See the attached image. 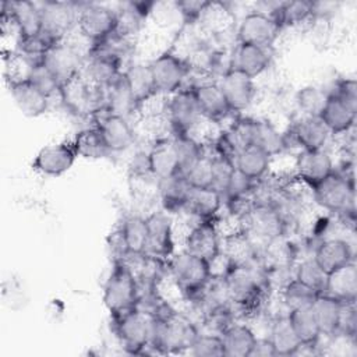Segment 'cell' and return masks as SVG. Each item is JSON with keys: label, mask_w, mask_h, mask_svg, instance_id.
I'll return each instance as SVG.
<instances>
[{"label": "cell", "mask_w": 357, "mask_h": 357, "mask_svg": "<svg viewBox=\"0 0 357 357\" xmlns=\"http://www.w3.org/2000/svg\"><path fill=\"white\" fill-rule=\"evenodd\" d=\"M271 64V53L266 47L255 45L237 43L230 59V67L240 70L252 79L268 70Z\"/></svg>", "instance_id": "27"}, {"label": "cell", "mask_w": 357, "mask_h": 357, "mask_svg": "<svg viewBox=\"0 0 357 357\" xmlns=\"http://www.w3.org/2000/svg\"><path fill=\"white\" fill-rule=\"evenodd\" d=\"M173 142L180 163V173L190 169L204 153V145L191 135H173Z\"/></svg>", "instance_id": "46"}, {"label": "cell", "mask_w": 357, "mask_h": 357, "mask_svg": "<svg viewBox=\"0 0 357 357\" xmlns=\"http://www.w3.org/2000/svg\"><path fill=\"white\" fill-rule=\"evenodd\" d=\"M146 159L149 172L156 181L180 173V163L173 138L156 139L146 152Z\"/></svg>", "instance_id": "26"}, {"label": "cell", "mask_w": 357, "mask_h": 357, "mask_svg": "<svg viewBox=\"0 0 357 357\" xmlns=\"http://www.w3.org/2000/svg\"><path fill=\"white\" fill-rule=\"evenodd\" d=\"M331 92L346 102V105L357 110V82L354 78L339 79Z\"/></svg>", "instance_id": "53"}, {"label": "cell", "mask_w": 357, "mask_h": 357, "mask_svg": "<svg viewBox=\"0 0 357 357\" xmlns=\"http://www.w3.org/2000/svg\"><path fill=\"white\" fill-rule=\"evenodd\" d=\"M198 335V328L188 317L176 311L153 312L149 349L160 354L185 353L191 349Z\"/></svg>", "instance_id": "2"}, {"label": "cell", "mask_w": 357, "mask_h": 357, "mask_svg": "<svg viewBox=\"0 0 357 357\" xmlns=\"http://www.w3.org/2000/svg\"><path fill=\"white\" fill-rule=\"evenodd\" d=\"M356 335H357L356 303H343L336 336H343V337L356 340Z\"/></svg>", "instance_id": "51"}, {"label": "cell", "mask_w": 357, "mask_h": 357, "mask_svg": "<svg viewBox=\"0 0 357 357\" xmlns=\"http://www.w3.org/2000/svg\"><path fill=\"white\" fill-rule=\"evenodd\" d=\"M234 165L233 160L215 151L212 153V172H213V177H212V188L216 190L222 197H225V192L227 190V185L230 183V178L234 173Z\"/></svg>", "instance_id": "47"}, {"label": "cell", "mask_w": 357, "mask_h": 357, "mask_svg": "<svg viewBox=\"0 0 357 357\" xmlns=\"http://www.w3.org/2000/svg\"><path fill=\"white\" fill-rule=\"evenodd\" d=\"M287 318L296 336L301 343L315 344L322 337L317 318L311 307L290 310L287 312Z\"/></svg>", "instance_id": "41"}, {"label": "cell", "mask_w": 357, "mask_h": 357, "mask_svg": "<svg viewBox=\"0 0 357 357\" xmlns=\"http://www.w3.org/2000/svg\"><path fill=\"white\" fill-rule=\"evenodd\" d=\"M206 1L204 0H184V1H176V7L180 13L181 21L184 24H195L199 21V17L202 14V10L205 7Z\"/></svg>", "instance_id": "52"}, {"label": "cell", "mask_w": 357, "mask_h": 357, "mask_svg": "<svg viewBox=\"0 0 357 357\" xmlns=\"http://www.w3.org/2000/svg\"><path fill=\"white\" fill-rule=\"evenodd\" d=\"M357 110L346 105L332 92H326V99L318 114L331 135L347 134L356 123Z\"/></svg>", "instance_id": "22"}, {"label": "cell", "mask_w": 357, "mask_h": 357, "mask_svg": "<svg viewBox=\"0 0 357 357\" xmlns=\"http://www.w3.org/2000/svg\"><path fill=\"white\" fill-rule=\"evenodd\" d=\"M294 167L296 177L310 187V190L335 170L333 160L325 149L301 151L296 158Z\"/></svg>", "instance_id": "21"}, {"label": "cell", "mask_w": 357, "mask_h": 357, "mask_svg": "<svg viewBox=\"0 0 357 357\" xmlns=\"http://www.w3.org/2000/svg\"><path fill=\"white\" fill-rule=\"evenodd\" d=\"M184 250L204 258L209 264L215 261L222 252V237L216 220H197L185 236Z\"/></svg>", "instance_id": "16"}, {"label": "cell", "mask_w": 357, "mask_h": 357, "mask_svg": "<svg viewBox=\"0 0 357 357\" xmlns=\"http://www.w3.org/2000/svg\"><path fill=\"white\" fill-rule=\"evenodd\" d=\"M26 78L40 91L43 92L49 99L54 95L60 96V84L56 79V77L49 71V68L39 60V59H31L29 68L26 73Z\"/></svg>", "instance_id": "44"}, {"label": "cell", "mask_w": 357, "mask_h": 357, "mask_svg": "<svg viewBox=\"0 0 357 357\" xmlns=\"http://www.w3.org/2000/svg\"><path fill=\"white\" fill-rule=\"evenodd\" d=\"M123 75H124L126 82L138 105V109L141 105H144L151 98L158 95L156 84H155L149 63L131 64L130 67H127L123 71Z\"/></svg>", "instance_id": "33"}, {"label": "cell", "mask_w": 357, "mask_h": 357, "mask_svg": "<svg viewBox=\"0 0 357 357\" xmlns=\"http://www.w3.org/2000/svg\"><path fill=\"white\" fill-rule=\"evenodd\" d=\"M312 258L321 266V269L329 275L354 261V251L347 240L331 237L322 240L317 245Z\"/></svg>", "instance_id": "24"}, {"label": "cell", "mask_w": 357, "mask_h": 357, "mask_svg": "<svg viewBox=\"0 0 357 357\" xmlns=\"http://www.w3.org/2000/svg\"><path fill=\"white\" fill-rule=\"evenodd\" d=\"M78 158L71 141L49 144L38 151L32 160V170L42 176L59 177L67 173Z\"/></svg>", "instance_id": "15"}, {"label": "cell", "mask_w": 357, "mask_h": 357, "mask_svg": "<svg viewBox=\"0 0 357 357\" xmlns=\"http://www.w3.org/2000/svg\"><path fill=\"white\" fill-rule=\"evenodd\" d=\"M298 282L305 284L307 287L312 289L314 291L322 294L326 287V280H328V273H325L321 266L315 262V259L307 258L303 259L294 272V276Z\"/></svg>", "instance_id": "45"}, {"label": "cell", "mask_w": 357, "mask_h": 357, "mask_svg": "<svg viewBox=\"0 0 357 357\" xmlns=\"http://www.w3.org/2000/svg\"><path fill=\"white\" fill-rule=\"evenodd\" d=\"M229 303L243 312L257 311L268 293V275L251 262L231 264L223 276Z\"/></svg>", "instance_id": "1"}, {"label": "cell", "mask_w": 357, "mask_h": 357, "mask_svg": "<svg viewBox=\"0 0 357 357\" xmlns=\"http://www.w3.org/2000/svg\"><path fill=\"white\" fill-rule=\"evenodd\" d=\"M167 271L172 280L187 298L199 297L212 278L211 264L185 250L173 254L167 259Z\"/></svg>", "instance_id": "4"}, {"label": "cell", "mask_w": 357, "mask_h": 357, "mask_svg": "<svg viewBox=\"0 0 357 357\" xmlns=\"http://www.w3.org/2000/svg\"><path fill=\"white\" fill-rule=\"evenodd\" d=\"M156 185L163 211L167 213L183 212L191 190L185 177L181 173H177L167 178L158 180Z\"/></svg>", "instance_id": "30"}, {"label": "cell", "mask_w": 357, "mask_h": 357, "mask_svg": "<svg viewBox=\"0 0 357 357\" xmlns=\"http://www.w3.org/2000/svg\"><path fill=\"white\" fill-rule=\"evenodd\" d=\"M78 158L84 159H103L112 155L100 131L96 126L78 131L71 141Z\"/></svg>", "instance_id": "38"}, {"label": "cell", "mask_w": 357, "mask_h": 357, "mask_svg": "<svg viewBox=\"0 0 357 357\" xmlns=\"http://www.w3.org/2000/svg\"><path fill=\"white\" fill-rule=\"evenodd\" d=\"M85 57L74 43L66 39L46 49L39 60L56 77L60 86H64L81 74Z\"/></svg>", "instance_id": "11"}, {"label": "cell", "mask_w": 357, "mask_h": 357, "mask_svg": "<svg viewBox=\"0 0 357 357\" xmlns=\"http://www.w3.org/2000/svg\"><path fill=\"white\" fill-rule=\"evenodd\" d=\"M120 250L124 255L144 257L148 240L146 216L128 215L117 230Z\"/></svg>", "instance_id": "25"}, {"label": "cell", "mask_w": 357, "mask_h": 357, "mask_svg": "<svg viewBox=\"0 0 357 357\" xmlns=\"http://www.w3.org/2000/svg\"><path fill=\"white\" fill-rule=\"evenodd\" d=\"M325 294L337 298L342 303H356L357 300V268L351 261L347 265L328 275Z\"/></svg>", "instance_id": "34"}, {"label": "cell", "mask_w": 357, "mask_h": 357, "mask_svg": "<svg viewBox=\"0 0 357 357\" xmlns=\"http://www.w3.org/2000/svg\"><path fill=\"white\" fill-rule=\"evenodd\" d=\"M342 305H343L342 301L325 293L318 294V297L312 303L311 308L314 311V315L317 318L322 336H326V337L336 336Z\"/></svg>", "instance_id": "36"}, {"label": "cell", "mask_w": 357, "mask_h": 357, "mask_svg": "<svg viewBox=\"0 0 357 357\" xmlns=\"http://www.w3.org/2000/svg\"><path fill=\"white\" fill-rule=\"evenodd\" d=\"M116 336L120 344L132 354H142L149 349L153 312H148L139 308V305L112 318Z\"/></svg>", "instance_id": "6"}, {"label": "cell", "mask_w": 357, "mask_h": 357, "mask_svg": "<svg viewBox=\"0 0 357 357\" xmlns=\"http://www.w3.org/2000/svg\"><path fill=\"white\" fill-rule=\"evenodd\" d=\"M1 13H6L17 31L18 43L36 39L42 32L40 6L33 1H6L1 4Z\"/></svg>", "instance_id": "17"}, {"label": "cell", "mask_w": 357, "mask_h": 357, "mask_svg": "<svg viewBox=\"0 0 357 357\" xmlns=\"http://www.w3.org/2000/svg\"><path fill=\"white\" fill-rule=\"evenodd\" d=\"M40 6L42 32L40 39L50 47L52 45L64 42L77 25L78 11L74 4L63 1H46Z\"/></svg>", "instance_id": "12"}, {"label": "cell", "mask_w": 357, "mask_h": 357, "mask_svg": "<svg viewBox=\"0 0 357 357\" xmlns=\"http://www.w3.org/2000/svg\"><path fill=\"white\" fill-rule=\"evenodd\" d=\"M291 137L301 151L325 149L331 132L318 116H303L291 128Z\"/></svg>", "instance_id": "28"}, {"label": "cell", "mask_w": 357, "mask_h": 357, "mask_svg": "<svg viewBox=\"0 0 357 357\" xmlns=\"http://www.w3.org/2000/svg\"><path fill=\"white\" fill-rule=\"evenodd\" d=\"M268 339L276 356H294L301 346V342L296 336L287 315L279 317L273 321Z\"/></svg>", "instance_id": "40"}, {"label": "cell", "mask_w": 357, "mask_h": 357, "mask_svg": "<svg viewBox=\"0 0 357 357\" xmlns=\"http://www.w3.org/2000/svg\"><path fill=\"white\" fill-rule=\"evenodd\" d=\"M103 304L110 317H117L139 304V286L135 272L124 258H114L103 284Z\"/></svg>", "instance_id": "3"}, {"label": "cell", "mask_w": 357, "mask_h": 357, "mask_svg": "<svg viewBox=\"0 0 357 357\" xmlns=\"http://www.w3.org/2000/svg\"><path fill=\"white\" fill-rule=\"evenodd\" d=\"M318 294L319 293L307 287L305 284L298 282L296 278H291L290 280H287L280 290L283 304L287 307L289 311L296 308L311 307L315 298L318 297Z\"/></svg>", "instance_id": "43"}, {"label": "cell", "mask_w": 357, "mask_h": 357, "mask_svg": "<svg viewBox=\"0 0 357 357\" xmlns=\"http://www.w3.org/2000/svg\"><path fill=\"white\" fill-rule=\"evenodd\" d=\"M148 240L145 255L155 261H167L174 254V227L166 212H153L146 216Z\"/></svg>", "instance_id": "14"}, {"label": "cell", "mask_w": 357, "mask_h": 357, "mask_svg": "<svg viewBox=\"0 0 357 357\" xmlns=\"http://www.w3.org/2000/svg\"><path fill=\"white\" fill-rule=\"evenodd\" d=\"M165 117L173 135H192L204 117L191 86L167 96Z\"/></svg>", "instance_id": "8"}, {"label": "cell", "mask_w": 357, "mask_h": 357, "mask_svg": "<svg viewBox=\"0 0 357 357\" xmlns=\"http://www.w3.org/2000/svg\"><path fill=\"white\" fill-rule=\"evenodd\" d=\"M195 357H223V343L220 335L199 333L188 350Z\"/></svg>", "instance_id": "50"}, {"label": "cell", "mask_w": 357, "mask_h": 357, "mask_svg": "<svg viewBox=\"0 0 357 357\" xmlns=\"http://www.w3.org/2000/svg\"><path fill=\"white\" fill-rule=\"evenodd\" d=\"M202 117L211 123L220 121L233 114L218 82H199L191 85Z\"/></svg>", "instance_id": "23"}, {"label": "cell", "mask_w": 357, "mask_h": 357, "mask_svg": "<svg viewBox=\"0 0 357 357\" xmlns=\"http://www.w3.org/2000/svg\"><path fill=\"white\" fill-rule=\"evenodd\" d=\"M251 145H257L271 158L282 153L286 148V137L268 120H252Z\"/></svg>", "instance_id": "39"}, {"label": "cell", "mask_w": 357, "mask_h": 357, "mask_svg": "<svg viewBox=\"0 0 357 357\" xmlns=\"http://www.w3.org/2000/svg\"><path fill=\"white\" fill-rule=\"evenodd\" d=\"M6 81L15 106L24 116L39 117L47 112L50 99L43 92H40L28 78Z\"/></svg>", "instance_id": "20"}, {"label": "cell", "mask_w": 357, "mask_h": 357, "mask_svg": "<svg viewBox=\"0 0 357 357\" xmlns=\"http://www.w3.org/2000/svg\"><path fill=\"white\" fill-rule=\"evenodd\" d=\"M280 31V26L269 13H265L264 10H254L245 14L240 21L236 31V39L237 43L269 49Z\"/></svg>", "instance_id": "13"}, {"label": "cell", "mask_w": 357, "mask_h": 357, "mask_svg": "<svg viewBox=\"0 0 357 357\" xmlns=\"http://www.w3.org/2000/svg\"><path fill=\"white\" fill-rule=\"evenodd\" d=\"M218 84L231 113H240L248 109L255 98L257 89L254 79L237 68L230 67L222 74Z\"/></svg>", "instance_id": "18"}, {"label": "cell", "mask_w": 357, "mask_h": 357, "mask_svg": "<svg viewBox=\"0 0 357 357\" xmlns=\"http://www.w3.org/2000/svg\"><path fill=\"white\" fill-rule=\"evenodd\" d=\"M158 93L170 96L178 89L184 88V82L191 71L188 59L181 57L172 49L159 53L149 61Z\"/></svg>", "instance_id": "10"}, {"label": "cell", "mask_w": 357, "mask_h": 357, "mask_svg": "<svg viewBox=\"0 0 357 357\" xmlns=\"http://www.w3.org/2000/svg\"><path fill=\"white\" fill-rule=\"evenodd\" d=\"M241 219L247 234L262 238L266 244L276 238H282L287 229V220L272 201H255Z\"/></svg>", "instance_id": "9"}, {"label": "cell", "mask_w": 357, "mask_h": 357, "mask_svg": "<svg viewBox=\"0 0 357 357\" xmlns=\"http://www.w3.org/2000/svg\"><path fill=\"white\" fill-rule=\"evenodd\" d=\"M223 197L213 188H194L191 187L184 212L197 220H209L216 219L219 211L223 205Z\"/></svg>", "instance_id": "29"}, {"label": "cell", "mask_w": 357, "mask_h": 357, "mask_svg": "<svg viewBox=\"0 0 357 357\" xmlns=\"http://www.w3.org/2000/svg\"><path fill=\"white\" fill-rule=\"evenodd\" d=\"M75 26L89 46L102 45L116 35L117 11L105 4H84L78 10Z\"/></svg>", "instance_id": "7"}, {"label": "cell", "mask_w": 357, "mask_h": 357, "mask_svg": "<svg viewBox=\"0 0 357 357\" xmlns=\"http://www.w3.org/2000/svg\"><path fill=\"white\" fill-rule=\"evenodd\" d=\"M95 117V126L100 131L112 153L127 151L134 144L135 131L128 119L112 114L106 110L98 113Z\"/></svg>", "instance_id": "19"}, {"label": "cell", "mask_w": 357, "mask_h": 357, "mask_svg": "<svg viewBox=\"0 0 357 357\" xmlns=\"http://www.w3.org/2000/svg\"><path fill=\"white\" fill-rule=\"evenodd\" d=\"M269 14L278 22L280 29L286 26H297L314 20L312 1H282L276 3Z\"/></svg>", "instance_id": "37"}, {"label": "cell", "mask_w": 357, "mask_h": 357, "mask_svg": "<svg viewBox=\"0 0 357 357\" xmlns=\"http://www.w3.org/2000/svg\"><path fill=\"white\" fill-rule=\"evenodd\" d=\"M225 357H250L257 342L254 331L245 324H227L220 329Z\"/></svg>", "instance_id": "31"}, {"label": "cell", "mask_w": 357, "mask_h": 357, "mask_svg": "<svg viewBox=\"0 0 357 357\" xmlns=\"http://www.w3.org/2000/svg\"><path fill=\"white\" fill-rule=\"evenodd\" d=\"M314 201L328 212L349 215L354 219V180L346 173L333 170L312 188Z\"/></svg>", "instance_id": "5"}, {"label": "cell", "mask_w": 357, "mask_h": 357, "mask_svg": "<svg viewBox=\"0 0 357 357\" xmlns=\"http://www.w3.org/2000/svg\"><path fill=\"white\" fill-rule=\"evenodd\" d=\"M271 156L257 145H247L240 149L234 158V169L251 181H259L271 167Z\"/></svg>", "instance_id": "32"}, {"label": "cell", "mask_w": 357, "mask_h": 357, "mask_svg": "<svg viewBox=\"0 0 357 357\" xmlns=\"http://www.w3.org/2000/svg\"><path fill=\"white\" fill-rule=\"evenodd\" d=\"M326 99V92L317 86H304L296 95V102L304 116H318L324 102Z\"/></svg>", "instance_id": "49"}, {"label": "cell", "mask_w": 357, "mask_h": 357, "mask_svg": "<svg viewBox=\"0 0 357 357\" xmlns=\"http://www.w3.org/2000/svg\"><path fill=\"white\" fill-rule=\"evenodd\" d=\"M183 176L194 188H212V155L205 152L190 169L183 173Z\"/></svg>", "instance_id": "48"}, {"label": "cell", "mask_w": 357, "mask_h": 357, "mask_svg": "<svg viewBox=\"0 0 357 357\" xmlns=\"http://www.w3.org/2000/svg\"><path fill=\"white\" fill-rule=\"evenodd\" d=\"M198 22L202 24L213 35H220L230 29L234 18L225 3L206 1Z\"/></svg>", "instance_id": "42"}, {"label": "cell", "mask_w": 357, "mask_h": 357, "mask_svg": "<svg viewBox=\"0 0 357 357\" xmlns=\"http://www.w3.org/2000/svg\"><path fill=\"white\" fill-rule=\"evenodd\" d=\"M272 356H276L275 354V350L269 342V339H258L257 337V342L251 350V354L250 357H272Z\"/></svg>", "instance_id": "54"}, {"label": "cell", "mask_w": 357, "mask_h": 357, "mask_svg": "<svg viewBox=\"0 0 357 357\" xmlns=\"http://www.w3.org/2000/svg\"><path fill=\"white\" fill-rule=\"evenodd\" d=\"M105 110L126 119L138 112V105L123 74L105 88Z\"/></svg>", "instance_id": "35"}]
</instances>
